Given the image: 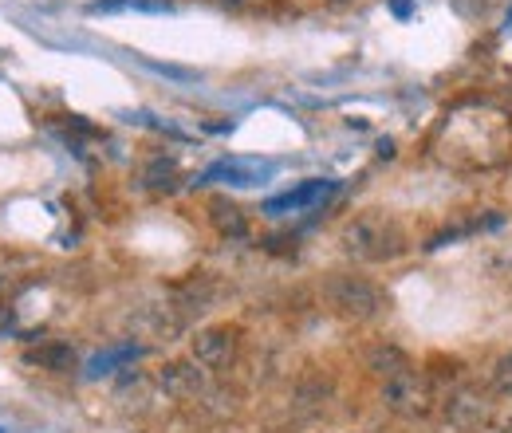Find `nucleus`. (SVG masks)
I'll return each mask as SVG.
<instances>
[{
    "mask_svg": "<svg viewBox=\"0 0 512 433\" xmlns=\"http://www.w3.org/2000/svg\"><path fill=\"white\" fill-rule=\"evenodd\" d=\"M339 241H343L347 256L367 260V264H383V260H394V256L406 252L402 229L386 213H375V209L363 213V217H355V221H347V229H343Z\"/></svg>",
    "mask_w": 512,
    "mask_h": 433,
    "instance_id": "obj_1",
    "label": "nucleus"
},
{
    "mask_svg": "<svg viewBox=\"0 0 512 433\" xmlns=\"http://www.w3.org/2000/svg\"><path fill=\"white\" fill-rule=\"evenodd\" d=\"M323 296L327 304L339 311L343 319H375L386 311V292L379 284H371L367 276H355V272H335L323 280Z\"/></svg>",
    "mask_w": 512,
    "mask_h": 433,
    "instance_id": "obj_2",
    "label": "nucleus"
},
{
    "mask_svg": "<svg viewBox=\"0 0 512 433\" xmlns=\"http://www.w3.org/2000/svg\"><path fill=\"white\" fill-rule=\"evenodd\" d=\"M430 386L418 378V371L410 367V371L394 374V378H386L383 386V406L390 414H398V418H426L430 414Z\"/></svg>",
    "mask_w": 512,
    "mask_h": 433,
    "instance_id": "obj_3",
    "label": "nucleus"
},
{
    "mask_svg": "<svg viewBox=\"0 0 512 433\" xmlns=\"http://www.w3.org/2000/svg\"><path fill=\"white\" fill-rule=\"evenodd\" d=\"M233 351H237V335H233L229 327H205V331H197V339H193V359H197L201 367H209V371L229 367Z\"/></svg>",
    "mask_w": 512,
    "mask_h": 433,
    "instance_id": "obj_4",
    "label": "nucleus"
},
{
    "mask_svg": "<svg viewBox=\"0 0 512 433\" xmlns=\"http://www.w3.org/2000/svg\"><path fill=\"white\" fill-rule=\"evenodd\" d=\"M331 193H335V182H327V178H312V182H304V186L288 189V193H280V197H268V201H264V213H268V217L300 213V209L316 205V201L331 197Z\"/></svg>",
    "mask_w": 512,
    "mask_h": 433,
    "instance_id": "obj_5",
    "label": "nucleus"
},
{
    "mask_svg": "<svg viewBox=\"0 0 512 433\" xmlns=\"http://www.w3.org/2000/svg\"><path fill=\"white\" fill-rule=\"evenodd\" d=\"M24 359H28L32 367L52 371V374H67L71 367H75V351H71V343H44V347L28 351Z\"/></svg>",
    "mask_w": 512,
    "mask_h": 433,
    "instance_id": "obj_6",
    "label": "nucleus"
},
{
    "mask_svg": "<svg viewBox=\"0 0 512 433\" xmlns=\"http://www.w3.org/2000/svg\"><path fill=\"white\" fill-rule=\"evenodd\" d=\"M446 414L457 430H481V422H485V406H481L477 394H469V390L457 394V398H449Z\"/></svg>",
    "mask_w": 512,
    "mask_h": 433,
    "instance_id": "obj_7",
    "label": "nucleus"
},
{
    "mask_svg": "<svg viewBox=\"0 0 512 433\" xmlns=\"http://www.w3.org/2000/svg\"><path fill=\"white\" fill-rule=\"evenodd\" d=\"M158 382H162V390L174 394V398H193V394L201 390V374H197V367H182V363L162 367Z\"/></svg>",
    "mask_w": 512,
    "mask_h": 433,
    "instance_id": "obj_8",
    "label": "nucleus"
},
{
    "mask_svg": "<svg viewBox=\"0 0 512 433\" xmlns=\"http://www.w3.org/2000/svg\"><path fill=\"white\" fill-rule=\"evenodd\" d=\"M272 170L268 166H260V162H221V166H213L205 178H229L233 186H256L260 178H268Z\"/></svg>",
    "mask_w": 512,
    "mask_h": 433,
    "instance_id": "obj_9",
    "label": "nucleus"
},
{
    "mask_svg": "<svg viewBox=\"0 0 512 433\" xmlns=\"http://www.w3.org/2000/svg\"><path fill=\"white\" fill-rule=\"evenodd\" d=\"M371 371L383 374V378H394V374L410 371V359L398 347H375L371 351Z\"/></svg>",
    "mask_w": 512,
    "mask_h": 433,
    "instance_id": "obj_10",
    "label": "nucleus"
},
{
    "mask_svg": "<svg viewBox=\"0 0 512 433\" xmlns=\"http://www.w3.org/2000/svg\"><path fill=\"white\" fill-rule=\"evenodd\" d=\"M209 213H213V221H217V229H221V233H233V237H245V217H241V209H237V205H225V201H213V205H209Z\"/></svg>",
    "mask_w": 512,
    "mask_h": 433,
    "instance_id": "obj_11",
    "label": "nucleus"
},
{
    "mask_svg": "<svg viewBox=\"0 0 512 433\" xmlns=\"http://www.w3.org/2000/svg\"><path fill=\"white\" fill-rule=\"evenodd\" d=\"M146 182L154 189H174V182H178V162L174 158H154L150 170H146Z\"/></svg>",
    "mask_w": 512,
    "mask_h": 433,
    "instance_id": "obj_12",
    "label": "nucleus"
},
{
    "mask_svg": "<svg viewBox=\"0 0 512 433\" xmlns=\"http://www.w3.org/2000/svg\"><path fill=\"white\" fill-rule=\"evenodd\" d=\"M127 359H138V347H134V343H127V347H115V351H107V355L91 359V374L111 371V367H119V363H127Z\"/></svg>",
    "mask_w": 512,
    "mask_h": 433,
    "instance_id": "obj_13",
    "label": "nucleus"
},
{
    "mask_svg": "<svg viewBox=\"0 0 512 433\" xmlns=\"http://www.w3.org/2000/svg\"><path fill=\"white\" fill-rule=\"evenodd\" d=\"M493 390L501 398H512V355H505L497 367H493Z\"/></svg>",
    "mask_w": 512,
    "mask_h": 433,
    "instance_id": "obj_14",
    "label": "nucleus"
},
{
    "mask_svg": "<svg viewBox=\"0 0 512 433\" xmlns=\"http://www.w3.org/2000/svg\"><path fill=\"white\" fill-rule=\"evenodd\" d=\"M394 12L406 20V16H410V0H394Z\"/></svg>",
    "mask_w": 512,
    "mask_h": 433,
    "instance_id": "obj_15",
    "label": "nucleus"
},
{
    "mask_svg": "<svg viewBox=\"0 0 512 433\" xmlns=\"http://www.w3.org/2000/svg\"><path fill=\"white\" fill-rule=\"evenodd\" d=\"M481 433H512V422L509 426H501V430H481Z\"/></svg>",
    "mask_w": 512,
    "mask_h": 433,
    "instance_id": "obj_16",
    "label": "nucleus"
},
{
    "mask_svg": "<svg viewBox=\"0 0 512 433\" xmlns=\"http://www.w3.org/2000/svg\"><path fill=\"white\" fill-rule=\"evenodd\" d=\"M331 4H347V0H331Z\"/></svg>",
    "mask_w": 512,
    "mask_h": 433,
    "instance_id": "obj_17",
    "label": "nucleus"
}]
</instances>
